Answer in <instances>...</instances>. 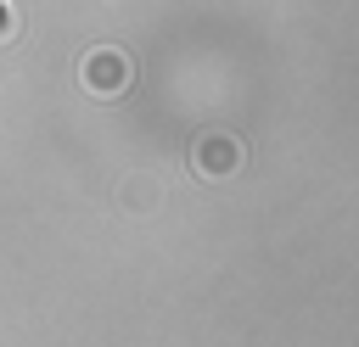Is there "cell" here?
I'll list each match as a JSON object with an SVG mask.
<instances>
[{
    "label": "cell",
    "mask_w": 359,
    "mask_h": 347,
    "mask_svg": "<svg viewBox=\"0 0 359 347\" xmlns=\"http://www.w3.org/2000/svg\"><path fill=\"white\" fill-rule=\"evenodd\" d=\"M17 28H22L17 6H11V0H0V45H6V39H17Z\"/></svg>",
    "instance_id": "cell-4"
},
{
    "label": "cell",
    "mask_w": 359,
    "mask_h": 347,
    "mask_svg": "<svg viewBox=\"0 0 359 347\" xmlns=\"http://www.w3.org/2000/svg\"><path fill=\"white\" fill-rule=\"evenodd\" d=\"M241 162H247V146L230 129H208L191 140V174L196 179H230V174H241Z\"/></svg>",
    "instance_id": "cell-2"
},
{
    "label": "cell",
    "mask_w": 359,
    "mask_h": 347,
    "mask_svg": "<svg viewBox=\"0 0 359 347\" xmlns=\"http://www.w3.org/2000/svg\"><path fill=\"white\" fill-rule=\"evenodd\" d=\"M118 196H123V207H140V213H151V207H157V179H151V174H135V179H129Z\"/></svg>",
    "instance_id": "cell-3"
},
{
    "label": "cell",
    "mask_w": 359,
    "mask_h": 347,
    "mask_svg": "<svg viewBox=\"0 0 359 347\" xmlns=\"http://www.w3.org/2000/svg\"><path fill=\"white\" fill-rule=\"evenodd\" d=\"M79 84H84L95 101H118V95L135 84V62H129V50H118V45H95V50H84V62H79Z\"/></svg>",
    "instance_id": "cell-1"
}]
</instances>
